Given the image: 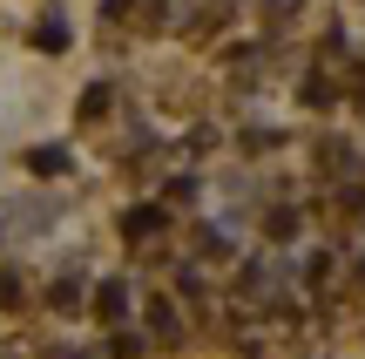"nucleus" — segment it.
I'll use <instances>...</instances> for the list:
<instances>
[{"label":"nucleus","instance_id":"4","mask_svg":"<svg viewBox=\"0 0 365 359\" xmlns=\"http://www.w3.org/2000/svg\"><path fill=\"white\" fill-rule=\"evenodd\" d=\"M34 41H41V48H48V54H54V48H68V27H61V21H54V14H48V21H41V34H34Z\"/></svg>","mask_w":365,"mask_h":359},{"label":"nucleus","instance_id":"2","mask_svg":"<svg viewBox=\"0 0 365 359\" xmlns=\"http://www.w3.org/2000/svg\"><path fill=\"white\" fill-rule=\"evenodd\" d=\"M122 231H129V238H156V231H163V211H129V217H122Z\"/></svg>","mask_w":365,"mask_h":359},{"label":"nucleus","instance_id":"1","mask_svg":"<svg viewBox=\"0 0 365 359\" xmlns=\"http://www.w3.org/2000/svg\"><path fill=\"white\" fill-rule=\"evenodd\" d=\"M95 312H102V319H122V312H129V285H122V278H108L102 292H95Z\"/></svg>","mask_w":365,"mask_h":359},{"label":"nucleus","instance_id":"3","mask_svg":"<svg viewBox=\"0 0 365 359\" xmlns=\"http://www.w3.org/2000/svg\"><path fill=\"white\" fill-rule=\"evenodd\" d=\"M27 170H41V176H61V170H68V149H34V156H27Z\"/></svg>","mask_w":365,"mask_h":359},{"label":"nucleus","instance_id":"5","mask_svg":"<svg viewBox=\"0 0 365 359\" xmlns=\"http://www.w3.org/2000/svg\"><path fill=\"white\" fill-rule=\"evenodd\" d=\"M108 116V89H88L81 95V122H102Z\"/></svg>","mask_w":365,"mask_h":359}]
</instances>
